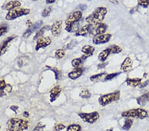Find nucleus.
<instances>
[{
    "mask_svg": "<svg viewBox=\"0 0 149 131\" xmlns=\"http://www.w3.org/2000/svg\"><path fill=\"white\" fill-rule=\"evenodd\" d=\"M78 115L82 119L83 121L91 125L97 122L100 118V114L97 111L92 112V113H79Z\"/></svg>",
    "mask_w": 149,
    "mask_h": 131,
    "instance_id": "nucleus-7",
    "label": "nucleus"
},
{
    "mask_svg": "<svg viewBox=\"0 0 149 131\" xmlns=\"http://www.w3.org/2000/svg\"><path fill=\"white\" fill-rule=\"evenodd\" d=\"M45 127V125H42L41 123H38V125L36 126L33 131H44V128Z\"/></svg>",
    "mask_w": 149,
    "mask_h": 131,
    "instance_id": "nucleus-37",
    "label": "nucleus"
},
{
    "mask_svg": "<svg viewBox=\"0 0 149 131\" xmlns=\"http://www.w3.org/2000/svg\"><path fill=\"white\" fill-rule=\"evenodd\" d=\"M136 102L141 106H144L146 103H149V92H146L139 97L136 99Z\"/></svg>",
    "mask_w": 149,
    "mask_h": 131,
    "instance_id": "nucleus-22",
    "label": "nucleus"
},
{
    "mask_svg": "<svg viewBox=\"0 0 149 131\" xmlns=\"http://www.w3.org/2000/svg\"><path fill=\"white\" fill-rule=\"evenodd\" d=\"M51 39H50L49 37L38 38L37 40V44H36L35 46V50L38 51L40 49L49 46V45L51 44Z\"/></svg>",
    "mask_w": 149,
    "mask_h": 131,
    "instance_id": "nucleus-11",
    "label": "nucleus"
},
{
    "mask_svg": "<svg viewBox=\"0 0 149 131\" xmlns=\"http://www.w3.org/2000/svg\"><path fill=\"white\" fill-rule=\"evenodd\" d=\"M83 69L81 68H75L74 70H72V71H70L68 73V78H70L71 80H75L76 79H78L80 77V76L82 75L83 73Z\"/></svg>",
    "mask_w": 149,
    "mask_h": 131,
    "instance_id": "nucleus-19",
    "label": "nucleus"
},
{
    "mask_svg": "<svg viewBox=\"0 0 149 131\" xmlns=\"http://www.w3.org/2000/svg\"><path fill=\"white\" fill-rule=\"evenodd\" d=\"M51 11H52L51 7H49V8H45L42 11V16L43 17H47L49 16L50 14V13H51Z\"/></svg>",
    "mask_w": 149,
    "mask_h": 131,
    "instance_id": "nucleus-35",
    "label": "nucleus"
},
{
    "mask_svg": "<svg viewBox=\"0 0 149 131\" xmlns=\"http://www.w3.org/2000/svg\"><path fill=\"white\" fill-rule=\"evenodd\" d=\"M28 61H29V58H27V57L26 56L21 57L18 60V62H17L18 66L19 67H22V66H24L27 64Z\"/></svg>",
    "mask_w": 149,
    "mask_h": 131,
    "instance_id": "nucleus-31",
    "label": "nucleus"
},
{
    "mask_svg": "<svg viewBox=\"0 0 149 131\" xmlns=\"http://www.w3.org/2000/svg\"><path fill=\"white\" fill-rule=\"evenodd\" d=\"M19 107L17 106H15V105H13V106H11L10 109H11L12 111H13L15 113L17 114V111Z\"/></svg>",
    "mask_w": 149,
    "mask_h": 131,
    "instance_id": "nucleus-42",
    "label": "nucleus"
},
{
    "mask_svg": "<svg viewBox=\"0 0 149 131\" xmlns=\"http://www.w3.org/2000/svg\"><path fill=\"white\" fill-rule=\"evenodd\" d=\"M12 91V86L6 83L3 80H0V97L6 96L7 95L10 94Z\"/></svg>",
    "mask_w": 149,
    "mask_h": 131,
    "instance_id": "nucleus-10",
    "label": "nucleus"
},
{
    "mask_svg": "<svg viewBox=\"0 0 149 131\" xmlns=\"http://www.w3.org/2000/svg\"><path fill=\"white\" fill-rule=\"evenodd\" d=\"M82 17V13L80 11H77L72 13L65 21L66 27L65 29L66 31L72 32L73 30L74 26L77 23Z\"/></svg>",
    "mask_w": 149,
    "mask_h": 131,
    "instance_id": "nucleus-5",
    "label": "nucleus"
},
{
    "mask_svg": "<svg viewBox=\"0 0 149 131\" xmlns=\"http://www.w3.org/2000/svg\"><path fill=\"white\" fill-rule=\"evenodd\" d=\"M107 25L105 23H101L97 24L95 25H92V27L91 28L90 35L92 37H95L100 35H103L106 32L107 29Z\"/></svg>",
    "mask_w": 149,
    "mask_h": 131,
    "instance_id": "nucleus-8",
    "label": "nucleus"
},
{
    "mask_svg": "<svg viewBox=\"0 0 149 131\" xmlns=\"http://www.w3.org/2000/svg\"><path fill=\"white\" fill-rule=\"evenodd\" d=\"M107 62H102L101 64H98V65H97V68H99V69L103 68H105V66H107Z\"/></svg>",
    "mask_w": 149,
    "mask_h": 131,
    "instance_id": "nucleus-40",
    "label": "nucleus"
},
{
    "mask_svg": "<svg viewBox=\"0 0 149 131\" xmlns=\"http://www.w3.org/2000/svg\"><path fill=\"white\" fill-rule=\"evenodd\" d=\"M51 70H52V71L55 73V78L56 80H59L61 78V71H60L58 70H57L56 68H51Z\"/></svg>",
    "mask_w": 149,
    "mask_h": 131,
    "instance_id": "nucleus-38",
    "label": "nucleus"
},
{
    "mask_svg": "<svg viewBox=\"0 0 149 131\" xmlns=\"http://www.w3.org/2000/svg\"><path fill=\"white\" fill-rule=\"evenodd\" d=\"M109 48L110 51H111V54H119L120 52H121L122 49L119 46L117 45L113 44Z\"/></svg>",
    "mask_w": 149,
    "mask_h": 131,
    "instance_id": "nucleus-29",
    "label": "nucleus"
},
{
    "mask_svg": "<svg viewBox=\"0 0 149 131\" xmlns=\"http://www.w3.org/2000/svg\"><path fill=\"white\" fill-rule=\"evenodd\" d=\"M28 127V121L19 118H12L8 121L6 131H25Z\"/></svg>",
    "mask_w": 149,
    "mask_h": 131,
    "instance_id": "nucleus-2",
    "label": "nucleus"
},
{
    "mask_svg": "<svg viewBox=\"0 0 149 131\" xmlns=\"http://www.w3.org/2000/svg\"><path fill=\"white\" fill-rule=\"evenodd\" d=\"M107 9L104 7H98L93 11L92 14L86 18V21L91 25H95L103 22L105 15H107Z\"/></svg>",
    "mask_w": 149,
    "mask_h": 131,
    "instance_id": "nucleus-1",
    "label": "nucleus"
},
{
    "mask_svg": "<svg viewBox=\"0 0 149 131\" xmlns=\"http://www.w3.org/2000/svg\"><path fill=\"white\" fill-rule=\"evenodd\" d=\"M110 54H111V51H110L109 48H107V49L103 50L98 55V60L101 62H104L106 60L107 58H108Z\"/></svg>",
    "mask_w": 149,
    "mask_h": 131,
    "instance_id": "nucleus-23",
    "label": "nucleus"
},
{
    "mask_svg": "<svg viewBox=\"0 0 149 131\" xmlns=\"http://www.w3.org/2000/svg\"><path fill=\"white\" fill-rule=\"evenodd\" d=\"M65 56V51L63 49H58L55 52V56L58 59H61Z\"/></svg>",
    "mask_w": 149,
    "mask_h": 131,
    "instance_id": "nucleus-32",
    "label": "nucleus"
},
{
    "mask_svg": "<svg viewBox=\"0 0 149 131\" xmlns=\"http://www.w3.org/2000/svg\"><path fill=\"white\" fill-rule=\"evenodd\" d=\"M42 23H43V22L41 20H39V21H37V22H35L34 24H33V25H32L31 27H29V28H27V29L26 30V31L23 33V37L27 38L29 37H30V36L33 34V33H34L35 31H36V30H38L40 27H41Z\"/></svg>",
    "mask_w": 149,
    "mask_h": 131,
    "instance_id": "nucleus-12",
    "label": "nucleus"
},
{
    "mask_svg": "<svg viewBox=\"0 0 149 131\" xmlns=\"http://www.w3.org/2000/svg\"><path fill=\"white\" fill-rule=\"evenodd\" d=\"M33 1H38V0H33Z\"/></svg>",
    "mask_w": 149,
    "mask_h": 131,
    "instance_id": "nucleus-47",
    "label": "nucleus"
},
{
    "mask_svg": "<svg viewBox=\"0 0 149 131\" xmlns=\"http://www.w3.org/2000/svg\"><path fill=\"white\" fill-rule=\"evenodd\" d=\"M127 85L132 87H138L142 83L141 78H127L126 80Z\"/></svg>",
    "mask_w": 149,
    "mask_h": 131,
    "instance_id": "nucleus-20",
    "label": "nucleus"
},
{
    "mask_svg": "<svg viewBox=\"0 0 149 131\" xmlns=\"http://www.w3.org/2000/svg\"><path fill=\"white\" fill-rule=\"evenodd\" d=\"M149 83V81L148 80H147V81H146V82H145L144 83H141V84L139 85V87H141V88H143V87H146V85H148V83Z\"/></svg>",
    "mask_w": 149,
    "mask_h": 131,
    "instance_id": "nucleus-41",
    "label": "nucleus"
},
{
    "mask_svg": "<svg viewBox=\"0 0 149 131\" xmlns=\"http://www.w3.org/2000/svg\"><path fill=\"white\" fill-rule=\"evenodd\" d=\"M133 124V121L131 119L129 118H126L125 121L124 125L123 126V130H129L131 128L132 125Z\"/></svg>",
    "mask_w": 149,
    "mask_h": 131,
    "instance_id": "nucleus-25",
    "label": "nucleus"
},
{
    "mask_svg": "<svg viewBox=\"0 0 149 131\" xmlns=\"http://www.w3.org/2000/svg\"><path fill=\"white\" fill-rule=\"evenodd\" d=\"M30 9H25V8H17L14 9H12L11 11H9V12L6 16V19L8 21L14 20L15 19L20 17L21 16L27 15L30 13Z\"/></svg>",
    "mask_w": 149,
    "mask_h": 131,
    "instance_id": "nucleus-6",
    "label": "nucleus"
},
{
    "mask_svg": "<svg viewBox=\"0 0 149 131\" xmlns=\"http://www.w3.org/2000/svg\"><path fill=\"white\" fill-rule=\"evenodd\" d=\"M0 128H1V126H0Z\"/></svg>",
    "mask_w": 149,
    "mask_h": 131,
    "instance_id": "nucleus-48",
    "label": "nucleus"
},
{
    "mask_svg": "<svg viewBox=\"0 0 149 131\" xmlns=\"http://www.w3.org/2000/svg\"><path fill=\"white\" fill-rule=\"evenodd\" d=\"M66 128V126L63 124H58L54 127V130L56 131H61Z\"/></svg>",
    "mask_w": 149,
    "mask_h": 131,
    "instance_id": "nucleus-39",
    "label": "nucleus"
},
{
    "mask_svg": "<svg viewBox=\"0 0 149 131\" xmlns=\"http://www.w3.org/2000/svg\"><path fill=\"white\" fill-rule=\"evenodd\" d=\"M121 116L124 118H133L144 119L148 116L147 111L141 108L130 109L123 112Z\"/></svg>",
    "mask_w": 149,
    "mask_h": 131,
    "instance_id": "nucleus-3",
    "label": "nucleus"
},
{
    "mask_svg": "<svg viewBox=\"0 0 149 131\" xmlns=\"http://www.w3.org/2000/svg\"><path fill=\"white\" fill-rule=\"evenodd\" d=\"M121 72H118V73H109V74L106 75L105 76V78H104V80L105 81H109V80H111L112 79H113L115 77H117V76H118Z\"/></svg>",
    "mask_w": 149,
    "mask_h": 131,
    "instance_id": "nucleus-33",
    "label": "nucleus"
},
{
    "mask_svg": "<svg viewBox=\"0 0 149 131\" xmlns=\"http://www.w3.org/2000/svg\"><path fill=\"white\" fill-rule=\"evenodd\" d=\"M86 5H80V9H81V10H84V9H86Z\"/></svg>",
    "mask_w": 149,
    "mask_h": 131,
    "instance_id": "nucleus-46",
    "label": "nucleus"
},
{
    "mask_svg": "<svg viewBox=\"0 0 149 131\" xmlns=\"http://www.w3.org/2000/svg\"><path fill=\"white\" fill-rule=\"evenodd\" d=\"M49 30H50V27L49 25H46L45 26V27H43L42 28H40V29L37 31V33H36V35L34 37V39L36 40L37 38H40V37H42L45 32Z\"/></svg>",
    "mask_w": 149,
    "mask_h": 131,
    "instance_id": "nucleus-24",
    "label": "nucleus"
},
{
    "mask_svg": "<svg viewBox=\"0 0 149 131\" xmlns=\"http://www.w3.org/2000/svg\"><path fill=\"white\" fill-rule=\"evenodd\" d=\"M133 62L130 57H127L121 65V70L124 72H127L131 70Z\"/></svg>",
    "mask_w": 149,
    "mask_h": 131,
    "instance_id": "nucleus-18",
    "label": "nucleus"
},
{
    "mask_svg": "<svg viewBox=\"0 0 149 131\" xmlns=\"http://www.w3.org/2000/svg\"><path fill=\"white\" fill-rule=\"evenodd\" d=\"M55 1H56V0H46V2H47V4H49V3H54Z\"/></svg>",
    "mask_w": 149,
    "mask_h": 131,
    "instance_id": "nucleus-45",
    "label": "nucleus"
},
{
    "mask_svg": "<svg viewBox=\"0 0 149 131\" xmlns=\"http://www.w3.org/2000/svg\"><path fill=\"white\" fill-rule=\"evenodd\" d=\"M81 127L78 124H72L67 128L66 131H81Z\"/></svg>",
    "mask_w": 149,
    "mask_h": 131,
    "instance_id": "nucleus-28",
    "label": "nucleus"
},
{
    "mask_svg": "<svg viewBox=\"0 0 149 131\" xmlns=\"http://www.w3.org/2000/svg\"><path fill=\"white\" fill-rule=\"evenodd\" d=\"M23 116H24V117H25V118H27L29 116V113L27 111H25L23 113Z\"/></svg>",
    "mask_w": 149,
    "mask_h": 131,
    "instance_id": "nucleus-44",
    "label": "nucleus"
},
{
    "mask_svg": "<svg viewBox=\"0 0 149 131\" xmlns=\"http://www.w3.org/2000/svg\"><path fill=\"white\" fill-rule=\"evenodd\" d=\"M62 21L58 20L55 21L50 27V30H51L52 35L54 37H58L61 35L62 31Z\"/></svg>",
    "mask_w": 149,
    "mask_h": 131,
    "instance_id": "nucleus-14",
    "label": "nucleus"
},
{
    "mask_svg": "<svg viewBox=\"0 0 149 131\" xmlns=\"http://www.w3.org/2000/svg\"><path fill=\"white\" fill-rule=\"evenodd\" d=\"M111 37L112 35L111 34H109V33L95 36V37L93 38L92 42L93 44L96 45L105 44L107 43V42H108L110 40H111Z\"/></svg>",
    "mask_w": 149,
    "mask_h": 131,
    "instance_id": "nucleus-9",
    "label": "nucleus"
},
{
    "mask_svg": "<svg viewBox=\"0 0 149 131\" xmlns=\"http://www.w3.org/2000/svg\"><path fill=\"white\" fill-rule=\"evenodd\" d=\"M81 62H82V59L81 58H74L72 60V66H73L74 68H77L80 67V64H81Z\"/></svg>",
    "mask_w": 149,
    "mask_h": 131,
    "instance_id": "nucleus-30",
    "label": "nucleus"
},
{
    "mask_svg": "<svg viewBox=\"0 0 149 131\" xmlns=\"http://www.w3.org/2000/svg\"><path fill=\"white\" fill-rule=\"evenodd\" d=\"M139 6L146 8L149 6V0H138Z\"/></svg>",
    "mask_w": 149,
    "mask_h": 131,
    "instance_id": "nucleus-34",
    "label": "nucleus"
},
{
    "mask_svg": "<svg viewBox=\"0 0 149 131\" xmlns=\"http://www.w3.org/2000/svg\"><path fill=\"white\" fill-rule=\"evenodd\" d=\"M95 51L94 47L91 46V45H85L81 48V52L84 54V55L81 57L82 60L87 59L88 57L92 56L93 55V52Z\"/></svg>",
    "mask_w": 149,
    "mask_h": 131,
    "instance_id": "nucleus-15",
    "label": "nucleus"
},
{
    "mask_svg": "<svg viewBox=\"0 0 149 131\" xmlns=\"http://www.w3.org/2000/svg\"><path fill=\"white\" fill-rule=\"evenodd\" d=\"M21 6V2H19L18 1H9L8 3L5 5L3 9L8 11H11L12 9L19 8Z\"/></svg>",
    "mask_w": 149,
    "mask_h": 131,
    "instance_id": "nucleus-21",
    "label": "nucleus"
},
{
    "mask_svg": "<svg viewBox=\"0 0 149 131\" xmlns=\"http://www.w3.org/2000/svg\"><path fill=\"white\" fill-rule=\"evenodd\" d=\"M92 27V25H90V24L84 25L82 27L78 28V29L76 31L74 35L76 36V37H80V36L85 37V36H87L88 34H90Z\"/></svg>",
    "mask_w": 149,
    "mask_h": 131,
    "instance_id": "nucleus-16",
    "label": "nucleus"
},
{
    "mask_svg": "<svg viewBox=\"0 0 149 131\" xmlns=\"http://www.w3.org/2000/svg\"><path fill=\"white\" fill-rule=\"evenodd\" d=\"M120 96H121V93L119 91H116L100 96L98 99V102L100 105L105 107L113 102L118 101L120 99Z\"/></svg>",
    "mask_w": 149,
    "mask_h": 131,
    "instance_id": "nucleus-4",
    "label": "nucleus"
},
{
    "mask_svg": "<svg viewBox=\"0 0 149 131\" xmlns=\"http://www.w3.org/2000/svg\"><path fill=\"white\" fill-rule=\"evenodd\" d=\"M109 2H111V3L113 4H115V5H118L119 4V2L117 0H109Z\"/></svg>",
    "mask_w": 149,
    "mask_h": 131,
    "instance_id": "nucleus-43",
    "label": "nucleus"
},
{
    "mask_svg": "<svg viewBox=\"0 0 149 131\" xmlns=\"http://www.w3.org/2000/svg\"><path fill=\"white\" fill-rule=\"evenodd\" d=\"M8 27L6 25H3L0 27V37L4 35L6 33L8 32Z\"/></svg>",
    "mask_w": 149,
    "mask_h": 131,
    "instance_id": "nucleus-36",
    "label": "nucleus"
},
{
    "mask_svg": "<svg viewBox=\"0 0 149 131\" xmlns=\"http://www.w3.org/2000/svg\"><path fill=\"white\" fill-rule=\"evenodd\" d=\"M16 38H17L16 35L11 36V37H9L8 38H7V39L5 40L4 41L0 44V56L3 55V54L6 53L7 50L8 49L9 45H10L11 42L13 41L14 39H16Z\"/></svg>",
    "mask_w": 149,
    "mask_h": 131,
    "instance_id": "nucleus-13",
    "label": "nucleus"
},
{
    "mask_svg": "<svg viewBox=\"0 0 149 131\" xmlns=\"http://www.w3.org/2000/svg\"><path fill=\"white\" fill-rule=\"evenodd\" d=\"M79 95L82 99H89L91 97L92 94H91V93L88 89H83L80 93Z\"/></svg>",
    "mask_w": 149,
    "mask_h": 131,
    "instance_id": "nucleus-27",
    "label": "nucleus"
},
{
    "mask_svg": "<svg viewBox=\"0 0 149 131\" xmlns=\"http://www.w3.org/2000/svg\"><path fill=\"white\" fill-rule=\"evenodd\" d=\"M62 91V88L60 85H56L51 89L50 92V102H54L56 101L58 97Z\"/></svg>",
    "mask_w": 149,
    "mask_h": 131,
    "instance_id": "nucleus-17",
    "label": "nucleus"
},
{
    "mask_svg": "<svg viewBox=\"0 0 149 131\" xmlns=\"http://www.w3.org/2000/svg\"><path fill=\"white\" fill-rule=\"evenodd\" d=\"M105 74H106V73L103 72V73H97V74L93 75L90 78V80L91 82H99V81L102 79L103 76H105Z\"/></svg>",
    "mask_w": 149,
    "mask_h": 131,
    "instance_id": "nucleus-26",
    "label": "nucleus"
}]
</instances>
